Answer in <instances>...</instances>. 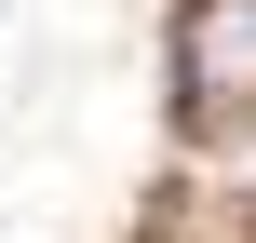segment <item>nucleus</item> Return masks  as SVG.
<instances>
[{"label":"nucleus","instance_id":"f257e3e1","mask_svg":"<svg viewBox=\"0 0 256 243\" xmlns=\"http://www.w3.org/2000/svg\"><path fill=\"white\" fill-rule=\"evenodd\" d=\"M176 81L202 108H256V0H202L176 27Z\"/></svg>","mask_w":256,"mask_h":243}]
</instances>
